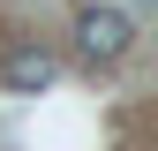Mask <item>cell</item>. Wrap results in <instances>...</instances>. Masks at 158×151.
I'll list each match as a JSON object with an SVG mask.
<instances>
[{"instance_id": "obj_2", "label": "cell", "mask_w": 158, "mask_h": 151, "mask_svg": "<svg viewBox=\"0 0 158 151\" xmlns=\"http://www.w3.org/2000/svg\"><path fill=\"white\" fill-rule=\"evenodd\" d=\"M53 76H60V61H53L45 45H15V53H0V83H8V91H45Z\"/></svg>"}, {"instance_id": "obj_1", "label": "cell", "mask_w": 158, "mask_h": 151, "mask_svg": "<svg viewBox=\"0 0 158 151\" xmlns=\"http://www.w3.org/2000/svg\"><path fill=\"white\" fill-rule=\"evenodd\" d=\"M128 45H135V23H128L121 8H83V15H75V53H83L90 68L128 61Z\"/></svg>"}]
</instances>
